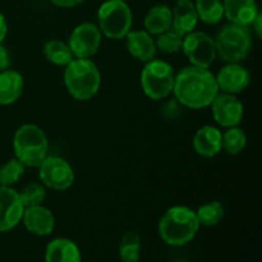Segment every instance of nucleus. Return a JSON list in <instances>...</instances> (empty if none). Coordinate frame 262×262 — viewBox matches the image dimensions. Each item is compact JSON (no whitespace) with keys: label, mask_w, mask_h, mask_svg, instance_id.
Returning a JSON list of instances; mask_svg holds the SVG:
<instances>
[{"label":"nucleus","mask_w":262,"mask_h":262,"mask_svg":"<svg viewBox=\"0 0 262 262\" xmlns=\"http://www.w3.org/2000/svg\"><path fill=\"white\" fill-rule=\"evenodd\" d=\"M219 91L216 78L209 68L187 67L174 79L176 99L189 109L199 110L210 106Z\"/></svg>","instance_id":"f257e3e1"},{"label":"nucleus","mask_w":262,"mask_h":262,"mask_svg":"<svg viewBox=\"0 0 262 262\" xmlns=\"http://www.w3.org/2000/svg\"><path fill=\"white\" fill-rule=\"evenodd\" d=\"M200 223L196 211L187 206H173L166 210L159 223V233L169 246H181L191 242L197 234Z\"/></svg>","instance_id":"f03ea898"},{"label":"nucleus","mask_w":262,"mask_h":262,"mask_svg":"<svg viewBox=\"0 0 262 262\" xmlns=\"http://www.w3.org/2000/svg\"><path fill=\"white\" fill-rule=\"evenodd\" d=\"M64 84L73 99L87 101L99 92L101 74L90 59L74 58L64 71Z\"/></svg>","instance_id":"7ed1b4c3"},{"label":"nucleus","mask_w":262,"mask_h":262,"mask_svg":"<svg viewBox=\"0 0 262 262\" xmlns=\"http://www.w3.org/2000/svg\"><path fill=\"white\" fill-rule=\"evenodd\" d=\"M15 158L28 168H38L48 156L49 141L45 132L36 124H23L13 138Z\"/></svg>","instance_id":"20e7f679"},{"label":"nucleus","mask_w":262,"mask_h":262,"mask_svg":"<svg viewBox=\"0 0 262 262\" xmlns=\"http://www.w3.org/2000/svg\"><path fill=\"white\" fill-rule=\"evenodd\" d=\"M216 56L227 63H239L252 49V35L248 26H224L215 38Z\"/></svg>","instance_id":"39448f33"},{"label":"nucleus","mask_w":262,"mask_h":262,"mask_svg":"<svg viewBox=\"0 0 262 262\" xmlns=\"http://www.w3.org/2000/svg\"><path fill=\"white\" fill-rule=\"evenodd\" d=\"M99 30L107 38L120 40L130 31L133 23V14L125 2L107 0L97 12Z\"/></svg>","instance_id":"423d86ee"},{"label":"nucleus","mask_w":262,"mask_h":262,"mask_svg":"<svg viewBox=\"0 0 262 262\" xmlns=\"http://www.w3.org/2000/svg\"><path fill=\"white\" fill-rule=\"evenodd\" d=\"M174 73L173 67L160 59L147 61L141 73V86L143 92L151 100H163L173 92Z\"/></svg>","instance_id":"0eeeda50"},{"label":"nucleus","mask_w":262,"mask_h":262,"mask_svg":"<svg viewBox=\"0 0 262 262\" xmlns=\"http://www.w3.org/2000/svg\"><path fill=\"white\" fill-rule=\"evenodd\" d=\"M182 50L189 63L200 68H210L216 59L215 40L206 32L192 31L183 37Z\"/></svg>","instance_id":"6e6552de"},{"label":"nucleus","mask_w":262,"mask_h":262,"mask_svg":"<svg viewBox=\"0 0 262 262\" xmlns=\"http://www.w3.org/2000/svg\"><path fill=\"white\" fill-rule=\"evenodd\" d=\"M42 184L54 191H66L74 183V171L68 161L59 156H46L38 166Z\"/></svg>","instance_id":"1a4fd4ad"},{"label":"nucleus","mask_w":262,"mask_h":262,"mask_svg":"<svg viewBox=\"0 0 262 262\" xmlns=\"http://www.w3.org/2000/svg\"><path fill=\"white\" fill-rule=\"evenodd\" d=\"M68 46L74 58L90 59L99 51L101 32L99 26L86 22L77 26L68 38Z\"/></svg>","instance_id":"9d476101"},{"label":"nucleus","mask_w":262,"mask_h":262,"mask_svg":"<svg viewBox=\"0 0 262 262\" xmlns=\"http://www.w3.org/2000/svg\"><path fill=\"white\" fill-rule=\"evenodd\" d=\"M211 112L215 122L224 128L237 127L242 122L245 109L235 95L217 94L211 102Z\"/></svg>","instance_id":"9b49d317"},{"label":"nucleus","mask_w":262,"mask_h":262,"mask_svg":"<svg viewBox=\"0 0 262 262\" xmlns=\"http://www.w3.org/2000/svg\"><path fill=\"white\" fill-rule=\"evenodd\" d=\"M23 206L19 194L12 187L0 186V232H8L22 222Z\"/></svg>","instance_id":"f8f14e48"},{"label":"nucleus","mask_w":262,"mask_h":262,"mask_svg":"<svg viewBox=\"0 0 262 262\" xmlns=\"http://www.w3.org/2000/svg\"><path fill=\"white\" fill-rule=\"evenodd\" d=\"M215 78L222 92L237 95L247 89L251 82V74L239 63H228L220 69Z\"/></svg>","instance_id":"ddd939ff"},{"label":"nucleus","mask_w":262,"mask_h":262,"mask_svg":"<svg viewBox=\"0 0 262 262\" xmlns=\"http://www.w3.org/2000/svg\"><path fill=\"white\" fill-rule=\"evenodd\" d=\"M22 222L28 232L40 237L51 234L55 228V217L53 212L42 205L26 207L23 211Z\"/></svg>","instance_id":"4468645a"},{"label":"nucleus","mask_w":262,"mask_h":262,"mask_svg":"<svg viewBox=\"0 0 262 262\" xmlns=\"http://www.w3.org/2000/svg\"><path fill=\"white\" fill-rule=\"evenodd\" d=\"M127 49L130 55L142 63L155 59L158 49L152 36L146 31H129L125 35Z\"/></svg>","instance_id":"2eb2a0df"},{"label":"nucleus","mask_w":262,"mask_h":262,"mask_svg":"<svg viewBox=\"0 0 262 262\" xmlns=\"http://www.w3.org/2000/svg\"><path fill=\"white\" fill-rule=\"evenodd\" d=\"M223 133L219 128L204 125L196 132L193 138L194 151L204 158H214L222 151Z\"/></svg>","instance_id":"dca6fc26"},{"label":"nucleus","mask_w":262,"mask_h":262,"mask_svg":"<svg viewBox=\"0 0 262 262\" xmlns=\"http://www.w3.org/2000/svg\"><path fill=\"white\" fill-rule=\"evenodd\" d=\"M223 7L230 23L248 27L260 13L256 0H223Z\"/></svg>","instance_id":"f3484780"},{"label":"nucleus","mask_w":262,"mask_h":262,"mask_svg":"<svg viewBox=\"0 0 262 262\" xmlns=\"http://www.w3.org/2000/svg\"><path fill=\"white\" fill-rule=\"evenodd\" d=\"M171 28L183 36L194 31L199 23V15L192 0H178L171 10Z\"/></svg>","instance_id":"a211bd4d"},{"label":"nucleus","mask_w":262,"mask_h":262,"mask_svg":"<svg viewBox=\"0 0 262 262\" xmlns=\"http://www.w3.org/2000/svg\"><path fill=\"white\" fill-rule=\"evenodd\" d=\"M81 260L78 246L68 238H56L46 247V262H81Z\"/></svg>","instance_id":"6ab92c4d"},{"label":"nucleus","mask_w":262,"mask_h":262,"mask_svg":"<svg viewBox=\"0 0 262 262\" xmlns=\"http://www.w3.org/2000/svg\"><path fill=\"white\" fill-rule=\"evenodd\" d=\"M25 87L22 74L13 69L0 72V105H12L20 97Z\"/></svg>","instance_id":"aec40b11"},{"label":"nucleus","mask_w":262,"mask_h":262,"mask_svg":"<svg viewBox=\"0 0 262 262\" xmlns=\"http://www.w3.org/2000/svg\"><path fill=\"white\" fill-rule=\"evenodd\" d=\"M171 19L173 17H171L170 8L168 5L159 4L148 10L143 25H145L146 32L158 36L171 27Z\"/></svg>","instance_id":"412c9836"},{"label":"nucleus","mask_w":262,"mask_h":262,"mask_svg":"<svg viewBox=\"0 0 262 262\" xmlns=\"http://www.w3.org/2000/svg\"><path fill=\"white\" fill-rule=\"evenodd\" d=\"M42 51L46 60L58 67H67L74 59L68 43L56 38L45 42Z\"/></svg>","instance_id":"4be33fe9"},{"label":"nucleus","mask_w":262,"mask_h":262,"mask_svg":"<svg viewBox=\"0 0 262 262\" xmlns=\"http://www.w3.org/2000/svg\"><path fill=\"white\" fill-rule=\"evenodd\" d=\"M199 19L206 25H217L224 17L222 0H196L194 3Z\"/></svg>","instance_id":"5701e85b"},{"label":"nucleus","mask_w":262,"mask_h":262,"mask_svg":"<svg viewBox=\"0 0 262 262\" xmlns=\"http://www.w3.org/2000/svg\"><path fill=\"white\" fill-rule=\"evenodd\" d=\"M222 145L229 155H238L245 150L246 145H247V136H246L245 130L238 125L230 127L223 133Z\"/></svg>","instance_id":"b1692460"},{"label":"nucleus","mask_w":262,"mask_h":262,"mask_svg":"<svg viewBox=\"0 0 262 262\" xmlns=\"http://www.w3.org/2000/svg\"><path fill=\"white\" fill-rule=\"evenodd\" d=\"M119 255L123 262H138L141 255V238L136 232H127L119 243Z\"/></svg>","instance_id":"393cba45"},{"label":"nucleus","mask_w":262,"mask_h":262,"mask_svg":"<svg viewBox=\"0 0 262 262\" xmlns=\"http://www.w3.org/2000/svg\"><path fill=\"white\" fill-rule=\"evenodd\" d=\"M197 220L200 225L205 227H214L219 224L224 217V206L219 201H211L202 205L196 211Z\"/></svg>","instance_id":"a878e982"},{"label":"nucleus","mask_w":262,"mask_h":262,"mask_svg":"<svg viewBox=\"0 0 262 262\" xmlns=\"http://www.w3.org/2000/svg\"><path fill=\"white\" fill-rule=\"evenodd\" d=\"M183 35L177 32L174 28L164 31L163 33L158 35V38L155 40V45L158 50L165 54H174L182 50V43H183Z\"/></svg>","instance_id":"bb28decb"},{"label":"nucleus","mask_w":262,"mask_h":262,"mask_svg":"<svg viewBox=\"0 0 262 262\" xmlns=\"http://www.w3.org/2000/svg\"><path fill=\"white\" fill-rule=\"evenodd\" d=\"M25 170V164L20 163L17 158L7 161L0 166V186L12 187L22 178Z\"/></svg>","instance_id":"cd10ccee"},{"label":"nucleus","mask_w":262,"mask_h":262,"mask_svg":"<svg viewBox=\"0 0 262 262\" xmlns=\"http://www.w3.org/2000/svg\"><path fill=\"white\" fill-rule=\"evenodd\" d=\"M19 199L22 201L23 206L31 207L37 206L43 202L46 197V187L41 183H30L22 188V191L18 192Z\"/></svg>","instance_id":"c85d7f7f"},{"label":"nucleus","mask_w":262,"mask_h":262,"mask_svg":"<svg viewBox=\"0 0 262 262\" xmlns=\"http://www.w3.org/2000/svg\"><path fill=\"white\" fill-rule=\"evenodd\" d=\"M10 67V55L8 49L0 43V72L9 69Z\"/></svg>","instance_id":"c756f323"},{"label":"nucleus","mask_w":262,"mask_h":262,"mask_svg":"<svg viewBox=\"0 0 262 262\" xmlns=\"http://www.w3.org/2000/svg\"><path fill=\"white\" fill-rule=\"evenodd\" d=\"M50 2L60 8H73L83 3L84 0H50Z\"/></svg>","instance_id":"7c9ffc66"},{"label":"nucleus","mask_w":262,"mask_h":262,"mask_svg":"<svg viewBox=\"0 0 262 262\" xmlns=\"http://www.w3.org/2000/svg\"><path fill=\"white\" fill-rule=\"evenodd\" d=\"M251 26H252L253 30L256 31V35H257L258 37H261V35H262V15H261V13H258L257 17H256L255 19H253V22L251 23Z\"/></svg>","instance_id":"2f4dec72"},{"label":"nucleus","mask_w":262,"mask_h":262,"mask_svg":"<svg viewBox=\"0 0 262 262\" xmlns=\"http://www.w3.org/2000/svg\"><path fill=\"white\" fill-rule=\"evenodd\" d=\"M8 32V26H7V20H5L4 15L0 13V43L4 41L5 36H7Z\"/></svg>","instance_id":"473e14b6"},{"label":"nucleus","mask_w":262,"mask_h":262,"mask_svg":"<svg viewBox=\"0 0 262 262\" xmlns=\"http://www.w3.org/2000/svg\"><path fill=\"white\" fill-rule=\"evenodd\" d=\"M118 2H125V0H118Z\"/></svg>","instance_id":"72a5a7b5"},{"label":"nucleus","mask_w":262,"mask_h":262,"mask_svg":"<svg viewBox=\"0 0 262 262\" xmlns=\"http://www.w3.org/2000/svg\"><path fill=\"white\" fill-rule=\"evenodd\" d=\"M177 262H186V261H177Z\"/></svg>","instance_id":"f704fd0d"}]
</instances>
